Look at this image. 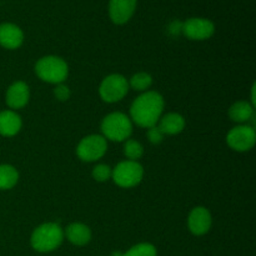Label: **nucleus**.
Instances as JSON below:
<instances>
[{
	"mask_svg": "<svg viewBox=\"0 0 256 256\" xmlns=\"http://www.w3.org/2000/svg\"><path fill=\"white\" fill-rule=\"evenodd\" d=\"M164 110V99L156 92H146L138 96L130 108V115L135 124L142 128L156 125Z\"/></svg>",
	"mask_w": 256,
	"mask_h": 256,
	"instance_id": "f257e3e1",
	"label": "nucleus"
},
{
	"mask_svg": "<svg viewBox=\"0 0 256 256\" xmlns=\"http://www.w3.org/2000/svg\"><path fill=\"white\" fill-rule=\"evenodd\" d=\"M64 240V232L56 222H46L34 230L32 235V249L39 252H49L58 249Z\"/></svg>",
	"mask_w": 256,
	"mask_h": 256,
	"instance_id": "f03ea898",
	"label": "nucleus"
},
{
	"mask_svg": "<svg viewBox=\"0 0 256 256\" xmlns=\"http://www.w3.org/2000/svg\"><path fill=\"white\" fill-rule=\"evenodd\" d=\"M35 72L42 82L50 84H62L68 78L69 68L62 58L49 55L38 60L35 64Z\"/></svg>",
	"mask_w": 256,
	"mask_h": 256,
	"instance_id": "7ed1b4c3",
	"label": "nucleus"
},
{
	"mask_svg": "<svg viewBox=\"0 0 256 256\" xmlns=\"http://www.w3.org/2000/svg\"><path fill=\"white\" fill-rule=\"evenodd\" d=\"M102 136L112 142H124L132 132V124L122 112H112L102 122Z\"/></svg>",
	"mask_w": 256,
	"mask_h": 256,
	"instance_id": "20e7f679",
	"label": "nucleus"
},
{
	"mask_svg": "<svg viewBox=\"0 0 256 256\" xmlns=\"http://www.w3.org/2000/svg\"><path fill=\"white\" fill-rule=\"evenodd\" d=\"M144 176V169L138 162L125 160L119 162L112 169V178L116 185L122 188H134L142 182Z\"/></svg>",
	"mask_w": 256,
	"mask_h": 256,
	"instance_id": "39448f33",
	"label": "nucleus"
},
{
	"mask_svg": "<svg viewBox=\"0 0 256 256\" xmlns=\"http://www.w3.org/2000/svg\"><path fill=\"white\" fill-rule=\"evenodd\" d=\"M129 92V82L122 75L112 74L105 78L99 88L102 99L106 102H120Z\"/></svg>",
	"mask_w": 256,
	"mask_h": 256,
	"instance_id": "423d86ee",
	"label": "nucleus"
},
{
	"mask_svg": "<svg viewBox=\"0 0 256 256\" xmlns=\"http://www.w3.org/2000/svg\"><path fill=\"white\" fill-rule=\"evenodd\" d=\"M108 150V142L102 135H89L82 139L76 148V154L82 162H96Z\"/></svg>",
	"mask_w": 256,
	"mask_h": 256,
	"instance_id": "0eeeda50",
	"label": "nucleus"
},
{
	"mask_svg": "<svg viewBox=\"0 0 256 256\" xmlns=\"http://www.w3.org/2000/svg\"><path fill=\"white\" fill-rule=\"evenodd\" d=\"M226 142L229 146L236 152H248L255 145V129L250 125H240V126L232 128L228 134Z\"/></svg>",
	"mask_w": 256,
	"mask_h": 256,
	"instance_id": "6e6552de",
	"label": "nucleus"
},
{
	"mask_svg": "<svg viewBox=\"0 0 256 256\" xmlns=\"http://www.w3.org/2000/svg\"><path fill=\"white\" fill-rule=\"evenodd\" d=\"M182 34L192 40H206L215 32L214 22L204 18H190L182 22Z\"/></svg>",
	"mask_w": 256,
	"mask_h": 256,
	"instance_id": "1a4fd4ad",
	"label": "nucleus"
},
{
	"mask_svg": "<svg viewBox=\"0 0 256 256\" xmlns=\"http://www.w3.org/2000/svg\"><path fill=\"white\" fill-rule=\"evenodd\" d=\"M136 9V0H110L109 15L114 24L122 25L132 19Z\"/></svg>",
	"mask_w": 256,
	"mask_h": 256,
	"instance_id": "9d476101",
	"label": "nucleus"
},
{
	"mask_svg": "<svg viewBox=\"0 0 256 256\" xmlns=\"http://www.w3.org/2000/svg\"><path fill=\"white\" fill-rule=\"evenodd\" d=\"M190 232L194 235H204L212 228V214L206 208L196 206L192 210L188 219Z\"/></svg>",
	"mask_w": 256,
	"mask_h": 256,
	"instance_id": "9b49d317",
	"label": "nucleus"
},
{
	"mask_svg": "<svg viewBox=\"0 0 256 256\" xmlns=\"http://www.w3.org/2000/svg\"><path fill=\"white\" fill-rule=\"evenodd\" d=\"M24 34L18 25L4 22L0 25V45L5 49L14 50L22 46Z\"/></svg>",
	"mask_w": 256,
	"mask_h": 256,
	"instance_id": "f8f14e48",
	"label": "nucleus"
},
{
	"mask_svg": "<svg viewBox=\"0 0 256 256\" xmlns=\"http://www.w3.org/2000/svg\"><path fill=\"white\" fill-rule=\"evenodd\" d=\"M29 98V86L24 82H15L6 92V104L12 109H22L28 104Z\"/></svg>",
	"mask_w": 256,
	"mask_h": 256,
	"instance_id": "ddd939ff",
	"label": "nucleus"
},
{
	"mask_svg": "<svg viewBox=\"0 0 256 256\" xmlns=\"http://www.w3.org/2000/svg\"><path fill=\"white\" fill-rule=\"evenodd\" d=\"M22 119L12 110H4L0 112V135L14 136L22 129Z\"/></svg>",
	"mask_w": 256,
	"mask_h": 256,
	"instance_id": "4468645a",
	"label": "nucleus"
},
{
	"mask_svg": "<svg viewBox=\"0 0 256 256\" xmlns=\"http://www.w3.org/2000/svg\"><path fill=\"white\" fill-rule=\"evenodd\" d=\"M68 240L76 246H84L92 239V232L82 222H72L65 230Z\"/></svg>",
	"mask_w": 256,
	"mask_h": 256,
	"instance_id": "2eb2a0df",
	"label": "nucleus"
},
{
	"mask_svg": "<svg viewBox=\"0 0 256 256\" xmlns=\"http://www.w3.org/2000/svg\"><path fill=\"white\" fill-rule=\"evenodd\" d=\"M158 128H159L160 132L164 135L179 134V132L184 130L185 119L180 114H176V112H169V114L160 118L159 126Z\"/></svg>",
	"mask_w": 256,
	"mask_h": 256,
	"instance_id": "dca6fc26",
	"label": "nucleus"
},
{
	"mask_svg": "<svg viewBox=\"0 0 256 256\" xmlns=\"http://www.w3.org/2000/svg\"><path fill=\"white\" fill-rule=\"evenodd\" d=\"M229 116L235 122H246L254 116V106L249 102H236L230 106Z\"/></svg>",
	"mask_w": 256,
	"mask_h": 256,
	"instance_id": "f3484780",
	"label": "nucleus"
},
{
	"mask_svg": "<svg viewBox=\"0 0 256 256\" xmlns=\"http://www.w3.org/2000/svg\"><path fill=\"white\" fill-rule=\"evenodd\" d=\"M19 172L12 165H0V190H9L16 185Z\"/></svg>",
	"mask_w": 256,
	"mask_h": 256,
	"instance_id": "a211bd4d",
	"label": "nucleus"
},
{
	"mask_svg": "<svg viewBox=\"0 0 256 256\" xmlns=\"http://www.w3.org/2000/svg\"><path fill=\"white\" fill-rule=\"evenodd\" d=\"M124 154L132 162H138V159H140L144 154V148L136 140H126L124 145Z\"/></svg>",
	"mask_w": 256,
	"mask_h": 256,
	"instance_id": "6ab92c4d",
	"label": "nucleus"
},
{
	"mask_svg": "<svg viewBox=\"0 0 256 256\" xmlns=\"http://www.w3.org/2000/svg\"><path fill=\"white\" fill-rule=\"evenodd\" d=\"M152 84V78L148 72H138L130 79V86L138 92H145Z\"/></svg>",
	"mask_w": 256,
	"mask_h": 256,
	"instance_id": "aec40b11",
	"label": "nucleus"
},
{
	"mask_svg": "<svg viewBox=\"0 0 256 256\" xmlns=\"http://www.w3.org/2000/svg\"><path fill=\"white\" fill-rule=\"evenodd\" d=\"M122 256H156V249L149 242H142L132 246Z\"/></svg>",
	"mask_w": 256,
	"mask_h": 256,
	"instance_id": "412c9836",
	"label": "nucleus"
},
{
	"mask_svg": "<svg viewBox=\"0 0 256 256\" xmlns=\"http://www.w3.org/2000/svg\"><path fill=\"white\" fill-rule=\"evenodd\" d=\"M112 169L109 166V165L105 164H99L92 169V178H94L96 182H106L112 178Z\"/></svg>",
	"mask_w": 256,
	"mask_h": 256,
	"instance_id": "4be33fe9",
	"label": "nucleus"
},
{
	"mask_svg": "<svg viewBox=\"0 0 256 256\" xmlns=\"http://www.w3.org/2000/svg\"><path fill=\"white\" fill-rule=\"evenodd\" d=\"M162 138H164V134L160 132V129L156 125H154V126L148 129V139H149V142H152V144H159V142H162Z\"/></svg>",
	"mask_w": 256,
	"mask_h": 256,
	"instance_id": "5701e85b",
	"label": "nucleus"
},
{
	"mask_svg": "<svg viewBox=\"0 0 256 256\" xmlns=\"http://www.w3.org/2000/svg\"><path fill=\"white\" fill-rule=\"evenodd\" d=\"M54 94L56 96V99H59L60 102H66L70 98V90L66 85L59 84L56 86V89L54 90Z\"/></svg>",
	"mask_w": 256,
	"mask_h": 256,
	"instance_id": "b1692460",
	"label": "nucleus"
},
{
	"mask_svg": "<svg viewBox=\"0 0 256 256\" xmlns=\"http://www.w3.org/2000/svg\"><path fill=\"white\" fill-rule=\"evenodd\" d=\"M255 84L252 85V106H255V104H256V99H255Z\"/></svg>",
	"mask_w": 256,
	"mask_h": 256,
	"instance_id": "393cba45",
	"label": "nucleus"
}]
</instances>
